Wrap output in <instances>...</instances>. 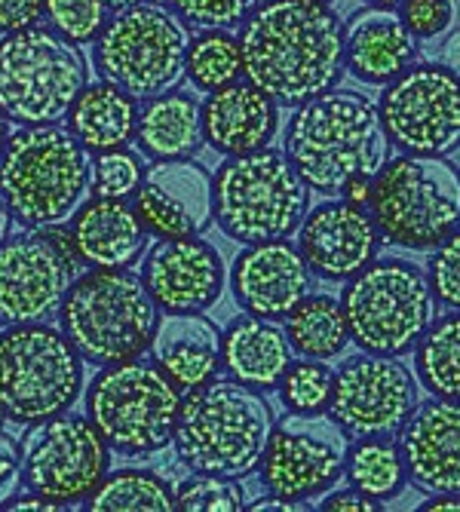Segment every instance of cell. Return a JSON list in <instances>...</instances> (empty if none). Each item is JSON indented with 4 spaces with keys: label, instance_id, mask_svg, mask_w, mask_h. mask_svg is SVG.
I'll return each instance as SVG.
<instances>
[{
    "label": "cell",
    "instance_id": "ab89813d",
    "mask_svg": "<svg viewBox=\"0 0 460 512\" xmlns=\"http://www.w3.org/2000/svg\"><path fill=\"white\" fill-rule=\"evenodd\" d=\"M427 279L430 289L448 313H460V227L439 243L427 261Z\"/></svg>",
    "mask_w": 460,
    "mask_h": 512
},
{
    "label": "cell",
    "instance_id": "f5cc1de1",
    "mask_svg": "<svg viewBox=\"0 0 460 512\" xmlns=\"http://www.w3.org/2000/svg\"><path fill=\"white\" fill-rule=\"evenodd\" d=\"M7 142H10V135H7V117H4V111H0V157H4Z\"/></svg>",
    "mask_w": 460,
    "mask_h": 512
},
{
    "label": "cell",
    "instance_id": "7bdbcfd3",
    "mask_svg": "<svg viewBox=\"0 0 460 512\" xmlns=\"http://www.w3.org/2000/svg\"><path fill=\"white\" fill-rule=\"evenodd\" d=\"M46 13V0H0V34L34 28Z\"/></svg>",
    "mask_w": 460,
    "mask_h": 512
},
{
    "label": "cell",
    "instance_id": "f6af8a7d",
    "mask_svg": "<svg viewBox=\"0 0 460 512\" xmlns=\"http://www.w3.org/2000/svg\"><path fill=\"white\" fill-rule=\"evenodd\" d=\"M249 512H267V509H280V512H301V509H316L304 500H289V497H280V494H267V497H258L246 506Z\"/></svg>",
    "mask_w": 460,
    "mask_h": 512
},
{
    "label": "cell",
    "instance_id": "e575fe53",
    "mask_svg": "<svg viewBox=\"0 0 460 512\" xmlns=\"http://www.w3.org/2000/svg\"><path fill=\"white\" fill-rule=\"evenodd\" d=\"M335 387V368L326 359H292L280 381V402L286 411L298 414H319L329 411Z\"/></svg>",
    "mask_w": 460,
    "mask_h": 512
},
{
    "label": "cell",
    "instance_id": "f907efd6",
    "mask_svg": "<svg viewBox=\"0 0 460 512\" xmlns=\"http://www.w3.org/2000/svg\"><path fill=\"white\" fill-rule=\"evenodd\" d=\"M111 10H129V7H138V4H151V0H108Z\"/></svg>",
    "mask_w": 460,
    "mask_h": 512
},
{
    "label": "cell",
    "instance_id": "ee69618b",
    "mask_svg": "<svg viewBox=\"0 0 460 512\" xmlns=\"http://www.w3.org/2000/svg\"><path fill=\"white\" fill-rule=\"evenodd\" d=\"M316 509H322V512H381L384 503L368 497L365 491H359L353 485H347V488H332L329 494H322Z\"/></svg>",
    "mask_w": 460,
    "mask_h": 512
},
{
    "label": "cell",
    "instance_id": "bcb514c9",
    "mask_svg": "<svg viewBox=\"0 0 460 512\" xmlns=\"http://www.w3.org/2000/svg\"><path fill=\"white\" fill-rule=\"evenodd\" d=\"M439 62L460 74V28H454V31L445 34V40L439 46Z\"/></svg>",
    "mask_w": 460,
    "mask_h": 512
},
{
    "label": "cell",
    "instance_id": "7c38bea8",
    "mask_svg": "<svg viewBox=\"0 0 460 512\" xmlns=\"http://www.w3.org/2000/svg\"><path fill=\"white\" fill-rule=\"evenodd\" d=\"M188 28L160 7L138 4L117 10L96 40V71L102 80L126 89L135 99H154L188 77Z\"/></svg>",
    "mask_w": 460,
    "mask_h": 512
},
{
    "label": "cell",
    "instance_id": "e0dca14e",
    "mask_svg": "<svg viewBox=\"0 0 460 512\" xmlns=\"http://www.w3.org/2000/svg\"><path fill=\"white\" fill-rule=\"evenodd\" d=\"M418 402V378L399 356L359 353L335 368L329 414L353 439L399 436Z\"/></svg>",
    "mask_w": 460,
    "mask_h": 512
},
{
    "label": "cell",
    "instance_id": "9a60e30c",
    "mask_svg": "<svg viewBox=\"0 0 460 512\" xmlns=\"http://www.w3.org/2000/svg\"><path fill=\"white\" fill-rule=\"evenodd\" d=\"M77 258L62 230H25L0 243V325H31L59 313Z\"/></svg>",
    "mask_w": 460,
    "mask_h": 512
},
{
    "label": "cell",
    "instance_id": "ffe728a7",
    "mask_svg": "<svg viewBox=\"0 0 460 512\" xmlns=\"http://www.w3.org/2000/svg\"><path fill=\"white\" fill-rule=\"evenodd\" d=\"M142 279L163 313H206L224 292L227 270L209 240L184 237L160 240L145 258Z\"/></svg>",
    "mask_w": 460,
    "mask_h": 512
},
{
    "label": "cell",
    "instance_id": "5b68a950",
    "mask_svg": "<svg viewBox=\"0 0 460 512\" xmlns=\"http://www.w3.org/2000/svg\"><path fill=\"white\" fill-rule=\"evenodd\" d=\"M89 175L86 148L71 129L22 126L0 157V194L19 224L59 227L80 209Z\"/></svg>",
    "mask_w": 460,
    "mask_h": 512
},
{
    "label": "cell",
    "instance_id": "b9f144b4",
    "mask_svg": "<svg viewBox=\"0 0 460 512\" xmlns=\"http://www.w3.org/2000/svg\"><path fill=\"white\" fill-rule=\"evenodd\" d=\"M25 482V460L22 448L13 436L0 430V506H7Z\"/></svg>",
    "mask_w": 460,
    "mask_h": 512
},
{
    "label": "cell",
    "instance_id": "d4e9b609",
    "mask_svg": "<svg viewBox=\"0 0 460 512\" xmlns=\"http://www.w3.org/2000/svg\"><path fill=\"white\" fill-rule=\"evenodd\" d=\"M224 350V332L206 313H166L154 332V362L166 371V378L191 393L212 378H218Z\"/></svg>",
    "mask_w": 460,
    "mask_h": 512
},
{
    "label": "cell",
    "instance_id": "277c9868",
    "mask_svg": "<svg viewBox=\"0 0 460 512\" xmlns=\"http://www.w3.org/2000/svg\"><path fill=\"white\" fill-rule=\"evenodd\" d=\"M157 301L129 267H92L62 301V332L92 365L138 359L157 332Z\"/></svg>",
    "mask_w": 460,
    "mask_h": 512
},
{
    "label": "cell",
    "instance_id": "f35d334b",
    "mask_svg": "<svg viewBox=\"0 0 460 512\" xmlns=\"http://www.w3.org/2000/svg\"><path fill=\"white\" fill-rule=\"evenodd\" d=\"M169 10L197 31H234L261 0H166Z\"/></svg>",
    "mask_w": 460,
    "mask_h": 512
},
{
    "label": "cell",
    "instance_id": "d590c367",
    "mask_svg": "<svg viewBox=\"0 0 460 512\" xmlns=\"http://www.w3.org/2000/svg\"><path fill=\"white\" fill-rule=\"evenodd\" d=\"M145 166L142 157L132 154L129 148L117 151H102L92 160V175H89V188L92 197H105V200H129L135 191L142 188Z\"/></svg>",
    "mask_w": 460,
    "mask_h": 512
},
{
    "label": "cell",
    "instance_id": "f1b7e54d",
    "mask_svg": "<svg viewBox=\"0 0 460 512\" xmlns=\"http://www.w3.org/2000/svg\"><path fill=\"white\" fill-rule=\"evenodd\" d=\"M138 111L142 108H138L135 96L102 80V83L86 86L77 96L74 108L68 111V129L92 154L117 151V148H126L135 138Z\"/></svg>",
    "mask_w": 460,
    "mask_h": 512
},
{
    "label": "cell",
    "instance_id": "db71d44e",
    "mask_svg": "<svg viewBox=\"0 0 460 512\" xmlns=\"http://www.w3.org/2000/svg\"><path fill=\"white\" fill-rule=\"evenodd\" d=\"M307 4H322V7H332L335 0H307Z\"/></svg>",
    "mask_w": 460,
    "mask_h": 512
},
{
    "label": "cell",
    "instance_id": "7dc6e473",
    "mask_svg": "<svg viewBox=\"0 0 460 512\" xmlns=\"http://www.w3.org/2000/svg\"><path fill=\"white\" fill-rule=\"evenodd\" d=\"M418 509L421 512H460V494H430Z\"/></svg>",
    "mask_w": 460,
    "mask_h": 512
},
{
    "label": "cell",
    "instance_id": "1f68e13d",
    "mask_svg": "<svg viewBox=\"0 0 460 512\" xmlns=\"http://www.w3.org/2000/svg\"><path fill=\"white\" fill-rule=\"evenodd\" d=\"M411 356L414 378L430 396L460 402V313L436 316Z\"/></svg>",
    "mask_w": 460,
    "mask_h": 512
},
{
    "label": "cell",
    "instance_id": "74e56055",
    "mask_svg": "<svg viewBox=\"0 0 460 512\" xmlns=\"http://www.w3.org/2000/svg\"><path fill=\"white\" fill-rule=\"evenodd\" d=\"M108 0H46V19L71 43L99 40L108 25Z\"/></svg>",
    "mask_w": 460,
    "mask_h": 512
},
{
    "label": "cell",
    "instance_id": "83f0119b",
    "mask_svg": "<svg viewBox=\"0 0 460 512\" xmlns=\"http://www.w3.org/2000/svg\"><path fill=\"white\" fill-rule=\"evenodd\" d=\"M135 145L151 160H184L200 154L206 145L203 105L191 92L181 89L145 99L142 111H138Z\"/></svg>",
    "mask_w": 460,
    "mask_h": 512
},
{
    "label": "cell",
    "instance_id": "4dcf8cb0",
    "mask_svg": "<svg viewBox=\"0 0 460 512\" xmlns=\"http://www.w3.org/2000/svg\"><path fill=\"white\" fill-rule=\"evenodd\" d=\"M344 479L375 497L381 503H390L402 497V491L411 485L408 482V467L402 457L399 436H368V439H353L347 451V470Z\"/></svg>",
    "mask_w": 460,
    "mask_h": 512
},
{
    "label": "cell",
    "instance_id": "484cf974",
    "mask_svg": "<svg viewBox=\"0 0 460 512\" xmlns=\"http://www.w3.org/2000/svg\"><path fill=\"white\" fill-rule=\"evenodd\" d=\"M71 240L89 267H132L148 246V227L126 200L92 197L74 212Z\"/></svg>",
    "mask_w": 460,
    "mask_h": 512
},
{
    "label": "cell",
    "instance_id": "cb8c5ba5",
    "mask_svg": "<svg viewBox=\"0 0 460 512\" xmlns=\"http://www.w3.org/2000/svg\"><path fill=\"white\" fill-rule=\"evenodd\" d=\"M347 71L368 86H387L418 59L402 13L387 7H362L347 22Z\"/></svg>",
    "mask_w": 460,
    "mask_h": 512
},
{
    "label": "cell",
    "instance_id": "8fae6325",
    "mask_svg": "<svg viewBox=\"0 0 460 512\" xmlns=\"http://www.w3.org/2000/svg\"><path fill=\"white\" fill-rule=\"evenodd\" d=\"M83 390V356L53 325H10L0 335V417L31 427L65 414Z\"/></svg>",
    "mask_w": 460,
    "mask_h": 512
},
{
    "label": "cell",
    "instance_id": "7402d4cb",
    "mask_svg": "<svg viewBox=\"0 0 460 512\" xmlns=\"http://www.w3.org/2000/svg\"><path fill=\"white\" fill-rule=\"evenodd\" d=\"M408 482L421 494H460V402H418L399 430Z\"/></svg>",
    "mask_w": 460,
    "mask_h": 512
},
{
    "label": "cell",
    "instance_id": "8992f818",
    "mask_svg": "<svg viewBox=\"0 0 460 512\" xmlns=\"http://www.w3.org/2000/svg\"><path fill=\"white\" fill-rule=\"evenodd\" d=\"M365 206L384 243L433 252L460 227V166L448 157L399 154L372 178Z\"/></svg>",
    "mask_w": 460,
    "mask_h": 512
},
{
    "label": "cell",
    "instance_id": "52a82bcc",
    "mask_svg": "<svg viewBox=\"0 0 460 512\" xmlns=\"http://www.w3.org/2000/svg\"><path fill=\"white\" fill-rule=\"evenodd\" d=\"M310 212V188L286 151L261 148L227 157L215 172V221L243 246L298 234Z\"/></svg>",
    "mask_w": 460,
    "mask_h": 512
},
{
    "label": "cell",
    "instance_id": "9c48e42d",
    "mask_svg": "<svg viewBox=\"0 0 460 512\" xmlns=\"http://www.w3.org/2000/svg\"><path fill=\"white\" fill-rule=\"evenodd\" d=\"M181 390L157 362L102 365L86 390V417L117 454H157L175 439Z\"/></svg>",
    "mask_w": 460,
    "mask_h": 512
},
{
    "label": "cell",
    "instance_id": "816d5d0a",
    "mask_svg": "<svg viewBox=\"0 0 460 512\" xmlns=\"http://www.w3.org/2000/svg\"><path fill=\"white\" fill-rule=\"evenodd\" d=\"M365 7H387V10H396L402 7V0H362Z\"/></svg>",
    "mask_w": 460,
    "mask_h": 512
},
{
    "label": "cell",
    "instance_id": "6da1fadb",
    "mask_svg": "<svg viewBox=\"0 0 460 512\" xmlns=\"http://www.w3.org/2000/svg\"><path fill=\"white\" fill-rule=\"evenodd\" d=\"M243 77L280 105L298 108L338 89L347 74L344 19L307 0H264L240 25Z\"/></svg>",
    "mask_w": 460,
    "mask_h": 512
},
{
    "label": "cell",
    "instance_id": "c3c4849f",
    "mask_svg": "<svg viewBox=\"0 0 460 512\" xmlns=\"http://www.w3.org/2000/svg\"><path fill=\"white\" fill-rule=\"evenodd\" d=\"M10 512H25V509H62L56 500H50V497H40V494H34V497H22V500H13V506H7Z\"/></svg>",
    "mask_w": 460,
    "mask_h": 512
},
{
    "label": "cell",
    "instance_id": "603a6c76",
    "mask_svg": "<svg viewBox=\"0 0 460 512\" xmlns=\"http://www.w3.org/2000/svg\"><path fill=\"white\" fill-rule=\"evenodd\" d=\"M203 132L206 145L221 157L270 148L280 132V105L249 80L230 83L209 92V99L203 102Z\"/></svg>",
    "mask_w": 460,
    "mask_h": 512
},
{
    "label": "cell",
    "instance_id": "2e32d148",
    "mask_svg": "<svg viewBox=\"0 0 460 512\" xmlns=\"http://www.w3.org/2000/svg\"><path fill=\"white\" fill-rule=\"evenodd\" d=\"M25 482L56 503L89 500L111 470V445L89 417L56 414L34 424L22 448Z\"/></svg>",
    "mask_w": 460,
    "mask_h": 512
},
{
    "label": "cell",
    "instance_id": "d6a6232c",
    "mask_svg": "<svg viewBox=\"0 0 460 512\" xmlns=\"http://www.w3.org/2000/svg\"><path fill=\"white\" fill-rule=\"evenodd\" d=\"M86 509L92 512H172L175 494L157 473L120 470L89 494Z\"/></svg>",
    "mask_w": 460,
    "mask_h": 512
},
{
    "label": "cell",
    "instance_id": "4316f807",
    "mask_svg": "<svg viewBox=\"0 0 460 512\" xmlns=\"http://www.w3.org/2000/svg\"><path fill=\"white\" fill-rule=\"evenodd\" d=\"M295 350L289 344L286 325L276 319L243 313L224 329L221 365L227 378L243 381L255 390H280L286 368L292 365Z\"/></svg>",
    "mask_w": 460,
    "mask_h": 512
},
{
    "label": "cell",
    "instance_id": "681fc988",
    "mask_svg": "<svg viewBox=\"0 0 460 512\" xmlns=\"http://www.w3.org/2000/svg\"><path fill=\"white\" fill-rule=\"evenodd\" d=\"M10 206H7V200H4V194H0V243L7 240V230H10Z\"/></svg>",
    "mask_w": 460,
    "mask_h": 512
},
{
    "label": "cell",
    "instance_id": "30bf717a",
    "mask_svg": "<svg viewBox=\"0 0 460 512\" xmlns=\"http://www.w3.org/2000/svg\"><path fill=\"white\" fill-rule=\"evenodd\" d=\"M89 86L77 43L50 28H25L0 40V111L19 126L59 123Z\"/></svg>",
    "mask_w": 460,
    "mask_h": 512
},
{
    "label": "cell",
    "instance_id": "ba28073f",
    "mask_svg": "<svg viewBox=\"0 0 460 512\" xmlns=\"http://www.w3.org/2000/svg\"><path fill=\"white\" fill-rule=\"evenodd\" d=\"M341 304L362 353L399 359L414 353L439 310L427 270L402 258H378L347 279Z\"/></svg>",
    "mask_w": 460,
    "mask_h": 512
},
{
    "label": "cell",
    "instance_id": "60d3db41",
    "mask_svg": "<svg viewBox=\"0 0 460 512\" xmlns=\"http://www.w3.org/2000/svg\"><path fill=\"white\" fill-rule=\"evenodd\" d=\"M399 13H402V22L408 25L411 37L418 43L445 37L454 22L451 0H402Z\"/></svg>",
    "mask_w": 460,
    "mask_h": 512
},
{
    "label": "cell",
    "instance_id": "44dd1931",
    "mask_svg": "<svg viewBox=\"0 0 460 512\" xmlns=\"http://www.w3.org/2000/svg\"><path fill=\"white\" fill-rule=\"evenodd\" d=\"M313 286V270L298 243L267 240L246 246L230 267V292L237 304L264 319H286Z\"/></svg>",
    "mask_w": 460,
    "mask_h": 512
},
{
    "label": "cell",
    "instance_id": "3957f363",
    "mask_svg": "<svg viewBox=\"0 0 460 512\" xmlns=\"http://www.w3.org/2000/svg\"><path fill=\"white\" fill-rule=\"evenodd\" d=\"M273 427L276 417L264 390L212 378L181 399L172 445L191 473L243 479L261 467Z\"/></svg>",
    "mask_w": 460,
    "mask_h": 512
},
{
    "label": "cell",
    "instance_id": "8d00e7d4",
    "mask_svg": "<svg viewBox=\"0 0 460 512\" xmlns=\"http://www.w3.org/2000/svg\"><path fill=\"white\" fill-rule=\"evenodd\" d=\"M175 509L184 512H240L246 509V491L237 479L194 473L175 491Z\"/></svg>",
    "mask_w": 460,
    "mask_h": 512
},
{
    "label": "cell",
    "instance_id": "5bb4252c",
    "mask_svg": "<svg viewBox=\"0 0 460 512\" xmlns=\"http://www.w3.org/2000/svg\"><path fill=\"white\" fill-rule=\"evenodd\" d=\"M353 436L329 411L280 417L261 457V485L267 494L289 500H319L344 482Z\"/></svg>",
    "mask_w": 460,
    "mask_h": 512
},
{
    "label": "cell",
    "instance_id": "f546056e",
    "mask_svg": "<svg viewBox=\"0 0 460 512\" xmlns=\"http://www.w3.org/2000/svg\"><path fill=\"white\" fill-rule=\"evenodd\" d=\"M286 335L295 356L307 359H338L353 344L344 304L329 292H310L286 316Z\"/></svg>",
    "mask_w": 460,
    "mask_h": 512
},
{
    "label": "cell",
    "instance_id": "4fadbf2b",
    "mask_svg": "<svg viewBox=\"0 0 460 512\" xmlns=\"http://www.w3.org/2000/svg\"><path fill=\"white\" fill-rule=\"evenodd\" d=\"M378 111L399 154L448 157L460 148V74L414 62L381 89Z\"/></svg>",
    "mask_w": 460,
    "mask_h": 512
},
{
    "label": "cell",
    "instance_id": "d6986e66",
    "mask_svg": "<svg viewBox=\"0 0 460 512\" xmlns=\"http://www.w3.org/2000/svg\"><path fill=\"white\" fill-rule=\"evenodd\" d=\"M298 249L313 276L326 283H347L378 261L384 237L368 206L353 200H326L310 209L298 227Z\"/></svg>",
    "mask_w": 460,
    "mask_h": 512
},
{
    "label": "cell",
    "instance_id": "836d02e7",
    "mask_svg": "<svg viewBox=\"0 0 460 512\" xmlns=\"http://www.w3.org/2000/svg\"><path fill=\"white\" fill-rule=\"evenodd\" d=\"M243 77V50L240 37L230 31H200L191 37L188 46V80L203 89L215 92Z\"/></svg>",
    "mask_w": 460,
    "mask_h": 512
},
{
    "label": "cell",
    "instance_id": "ac0fdd59",
    "mask_svg": "<svg viewBox=\"0 0 460 512\" xmlns=\"http://www.w3.org/2000/svg\"><path fill=\"white\" fill-rule=\"evenodd\" d=\"M132 206L157 240L200 237L215 221V175L194 157L154 160Z\"/></svg>",
    "mask_w": 460,
    "mask_h": 512
},
{
    "label": "cell",
    "instance_id": "7a4b0ae2",
    "mask_svg": "<svg viewBox=\"0 0 460 512\" xmlns=\"http://www.w3.org/2000/svg\"><path fill=\"white\" fill-rule=\"evenodd\" d=\"M378 105L353 89H329L295 108L283 151L310 191L344 197L353 181H372L390 160Z\"/></svg>",
    "mask_w": 460,
    "mask_h": 512
}]
</instances>
